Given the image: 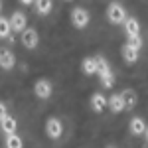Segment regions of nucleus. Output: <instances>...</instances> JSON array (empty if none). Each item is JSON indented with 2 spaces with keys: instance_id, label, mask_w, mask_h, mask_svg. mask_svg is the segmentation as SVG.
I'll use <instances>...</instances> for the list:
<instances>
[{
  "instance_id": "nucleus-1",
  "label": "nucleus",
  "mask_w": 148,
  "mask_h": 148,
  "mask_svg": "<svg viewBox=\"0 0 148 148\" xmlns=\"http://www.w3.org/2000/svg\"><path fill=\"white\" fill-rule=\"evenodd\" d=\"M97 63H99V79H101V85L105 87V89H111L114 85V73L113 69H111V65H109V61H107V57L103 56H97Z\"/></svg>"
},
{
  "instance_id": "nucleus-2",
  "label": "nucleus",
  "mask_w": 148,
  "mask_h": 148,
  "mask_svg": "<svg viewBox=\"0 0 148 148\" xmlns=\"http://www.w3.org/2000/svg\"><path fill=\"white\" fill-rule=\"evenodd\" d=\"M126 10L125 6L121 4V2H111L109 6H107V20L114 26H123L126 22Z\"/></svg>"
},
{
  "instance_id": "nucleus-3",
  "label": "nucleus",
  "mask_w": 148,
  "mask_h": 148,
  "mask_svg": "<svg viewBox=\"0 0 148 148\" xmlns=\"http://www.w3.org/2000/svg\"><path fill=\"white\" fill-rule=\"evenodd\" d=\"M89 20H91V16H89V12L85 10V8L75 6V8L71 10V24H73V28L85 30V28L89 26Z\"/></svg>"
},
{
  "instance_id": "nucleus-4",
  "label": "nucleus",
  "mask_w": 148,
  "mask_h": 148,
  "mask_svg": "<svg viewBox=\"0 0 148 148\" xmlns=\"http://www.w3.org/2000/svg\"><path fill=\"white\" fill-rule=\"evenodd\" d=\"M51 93H53V85H51L49 79H38L34 83V95L38 97V99L47 101V99L51 97Z\"/></svg>"
},
{
  "instance_id": "nucleus-5",
  "label": "nucleus",
  "mask_w": 148,
  "mask_h": 148,
  "mask_svg": "<svg viewBox=\"0 0 148 148\" xmlns=\"http://www.w3.org/2000/svg\"><path fill=\"white\" fill-rule=\"evenodd\" d=\"M46 134L51 138V140L61 138V134H63V123H61L57 116H49L46 121Z\"/></svg>"
},
{
  "instance_id": "nucleus-6",
  "label": "nucleus",
  "mask_w": 148,
  "mask_h": 148,
  "mask_svg": "<svg viewBox=\"0 0 148 148\" xmlns=\"http://www.w3.org/2000/svg\"><path fill=\"white\" fill-rule=\"evenodd\" d=\"M40 44V34H38V30L34 28H26L22 32V46L26 49H36Z\"/></svg>"
},
{
  "instance_id": "nucleus-7",
  "label": "nucleus",
  "mask_w": 148,
  "mask_h": 148,
  "mask_svg": "<svg viewBox=\"0 0 148 148\" xmlns=\"http://www.w3.org/2000/svg\"><path fill=\"white\" fill-rule=\"evenodd\" d=\"M10 26H12V32L22 34L24 30L28 28V18H26V14H24V12H20V10H16L10 16Z\"/></svg>"
},
{
  "instance_id": "nucleus-8",
  "label": "nucleus",
  "mask_w": 148,
  "mask_h": 148,
  "mask_svg": "<svg viewBox=\"0 0 148 148\" xmlns=\"http://www.w3.org/2000/svg\"><path fill=\"white\" fill-rule=\"evenodd\" d=\"M14 65H16V56L12 53L10 49L0 47V69L10 71V69H14Z\"/></svg>"
},
{
  "instance_id": "nucleus-9",
  "label": "nucleus",
  "mask_w": 148,
  "mask_h": 148,
  "mask_svg": "<svg viewBox=\"0 0 148 148\" xmlns=\"http://www.w3.org/2000/svg\"><path fill=\"white\" fill-rule=\"evenodd\" d=\"M107 107H109V111L113 114H116V113H123L126 109V105H125V101H123V97H121V93L116 95V93H113L109 99H107Z\"/></svg>"
},
{
  "instance_id": "nucleus-10",
  "label": "nucleus",
  "mask_w": 148,
  "mask_h": 148,
  "mask_svg": "<svg viewBox=\"0 0 148 148\" xmlns=\"http://www.w3.org/2000/svg\"><path fill=\"white\" fill-rule=\"evenodd\" d=\"M128 128H130V134L132 136H144L146 132V123L142 116H132L130 123H128Z\"/></svg>"
},
{
  "instance_id": "nucleus-11",
  "label": "nucleus",
  "mask_w": 148,
  "mask_h": 148,
  "mask_svg": "<svg viewBox=\"0 0 148 148\" xmlns=\"http://www.w3.org/2000/svg\"><path fill=\"white\" fill-rule=\"evenodd\" d=\"M81 71H83L87 77L97 75V73H99V63H97V57H85V59L81 61Z\"/></svg>"
},
{
  "instance_id": "nucleus-12",
  "label": "nucleus",
  "mask_w": 148,
  "mask_h": 148,
  "mask_svg": "<svg viewBox=\"0 0 148 148\" xmlns=\"http://www.w3.org/2000/svg\"><path fill=\"white\" fill-rule=\"evenodd\" d=\"M89 105H91V109L95 113H103V111L107 109V97H105L103 93H93Z\"/></svg>"
},
{
  "instance_id": "nucleus-13",
  "label": "nucleus",
  "mask_w": 148,
  "mask_h": 148,
  "mask_svg": "<svg viewBox=\"0 0 148 148\" xmlns=\"http://www.w3.org/2000/svg\"><path fill=\"white\" fill-rule=\"evenodd\" d=\"M123 28H125V34L126 38H130V36H140V22H138L136 18H126V22L123 24Z\"/></svg>"
},
{
  "instance_id": "nucleus-14",
  "label": "nucleus",
  "mask_w": 148,
  "mask_h": 148,
  "mask_svg": "<svg viewBox=\"0 0 148 148\" xmlns=\"http://www.w3.org/2000/svg\"><path fill=\"white\" fill-rule=\"evenodd\" d=\"M16 128H18V123H16V119L10 116V114H8V116H4V119L0 121V130L4 132V136H6V134H14V132H16Z\"/></svg>"
},
{
  "instance_id": "nucleus-15",
  "label": "nucleus",
  "mask_w": 148,
  "mask_h": 148,
  "mask_svg": "<svg viewBox=\"0 0 148 148\" xmlns=\"http://www.w3.org/2000/svg\"><path fill=\"white\" fill-rule=\"evenodd\" d=\"M53 8V0H36L34 2V10L38 16H47Z\"/></svg>"
},
{
  "instance_id": "nucleus-16",
  "label": "nucleus",
  "mask_w": 148,
  "mask_h": 148,
  "mask_svg": "<svg viewBox=\"0 0 148 148\" xmlns=\"http://www.w3.org/2000/svg\"><path fill=\"white\" fill-rule=\"evenodd\" d=\"M121 56H123V59H125V63H136L138 61V51L132 49L128 44H125V46L121 47Z\"/></svg>"
},
{
  "instance_id": "nucleus-17",
  "label": "nucleus",
  "mask_w": 148,
  "mask_h": 148,
  "mask_svg": "<svg viewBox=\"0 0 148 148\" xmlns=\"http://www.w3.org/2000/svg\"><path fill=\"white\" fill-rule=\"evenodd\" d=\"M121 97H123V101H125L126 109H134L138 103V95L136 91H132V89H125V91L121 93Z\"/></svg>"
},
{
  "instance_id": "nucleus-18",
  "label": "nucleus",
  "mask_w": 148,
  "mask_h": 148,
  "mask_svg": "<svg viewBox=\"0 0 148 148\" xmlns=\"http://www.w3.org/2000/svg\"><path fill=\"white\" fill-rule=\"evenodd\" d=\"M0 38H8V42H14L12 38V26H10V18H4L0 16Z\"/></svg>"
},
{
  "instance_id": "nucleus-19",
  "label": "nucleus",
  "mask_w": 148,
  "mask_h": 148,
  "mask_svg": "<svg viewBox=\"0 0 148 148\" xmlns=\"http://www.w3.org/2000/svg\"><path fill=\"white\" fill-rule=\"evenodd\" d=\"M4 144H6V148H22L24 146L22 138L18 136L16 132H14V134H6V136H4Z\"/></svg>"
},
{
  "instance_id": "nucleus-20",
  "label": "nucleus",
  "mask_w": 148,
  "mask_h": 148,
  "mask_svg": "<svg viewBox=\"0 0 148 148\" xmlns=\"http://www.w3.org/2000/svg\"><path fill=\"white\" fill-rule=\"evenodd\" d=\"M126 44L132 47V49L140 51V49H142V38H140V36H130V38L126 40Z\"/></svg>"
},
{
  "instance_id": "nucleus-21",
  "label": "nucleus",
  "mask_w": 148,
  "mask_h": 148,
  "mask_svg": "<svg viewBox=\"0 0 148 148\" xmlns=\"http://www.w3.org/2000/svg\"><path fill=\"white\" fill-rule=\"evenodd\" d=\"M4 116H8V107H6V103L0 101V121H2Z\"/></svg>"
},
{
  "instance_id": "nucleus-22",
  "label": "nucleus",
  "mask_w": 148,
  "mask_h": 148,
  "mask_svg": "<svg viewBox=\"0 0 148 148\" xmlns=\"http://www.w3.org/2000/svg\"><path fill=\"white\" fill-rule=\"evenodd\" d=\"M36 0H20V4H24V6H34Z\"/></svg>"
},
{
  "instance_id": "nucleus-23",
  "label": "nucleus",
  "mask_w": 148,
  "mask_h": 148,
  "mask_svg": "<svg viewBox=\"0 0 148 148\" xmlns=\"http://www.w3.org/2000/svg\"><path fill=\"white\" fill-rule=\"evenodd\" d=\"M144 140H146V144H148V126H146V132H144Z\"/></svg>"
},
{
  "instance_id": "nucleus-24",
  "label": "nucleus",
  "mask_w": 148,
  "mask_h": 148,
  "mask_svg": "<svg viewBox=\"0 0 148 148\" xmlns=\"http://www.w3.org/2000/svg\"><path fill=\"white\" fill-rule=\"evenodd\" d=\"M0 12H2V0H0Z\"/></svg>"
},
{
  "instance_id": "nucleus-25",
  "label": "nucleus",
  "mask_w": 148,
  "mask_h": 148,
  "mask_svg": "<svg viewBox=\"0 0 148 148\" xmlns=\"http://www.w3.org/2000/svg\"><path fill=\"white\" fill-rule=\"evenodd\" d=\"M107 148H114V146H107Z\"/></svg>"
},
{
  "instance_id": "nucleus-26",
  "label": "nucleus",
  "mask_w": 148,
  "mask_h": 148,
  "mask_svg": "<svg viewBox=\"0 0 148 148\" xmlns=\"http://www.w3.org/2000/svg\"><path fill=\"white\" fill-rule=\"evenodd\" d=\"M67 2H71V0H67Z\"/></svg>"
}]
</instances>
